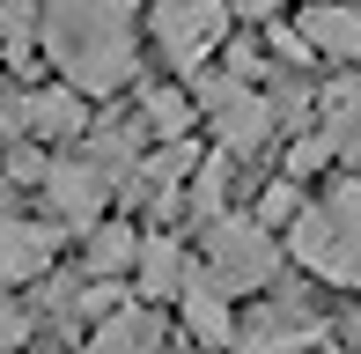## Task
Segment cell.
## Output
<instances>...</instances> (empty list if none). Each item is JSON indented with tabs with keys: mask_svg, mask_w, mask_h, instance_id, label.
Instances as JSON below:
<instances>
[{
	"mask_svg": "<svg viewBox=\"0 0 361 354\" xmlns=\"http://www.w3.org/2000/svg\"><path fill=\"white\" fill-rule=\"evenodd\" d=\"M37 37L74 96H118L140 74V8L133 0H37Z\"/></svg>",
	"mask_w": 361,
	"mask_h": 354,
	"instance_id": "6da1fadb",
	"label": "cell"
},
{
	"mask_svg": "<svg viewBox=\"0 0 361 354\" xmlns=\"http://www.w3.org/2000/svg\"><path fill=\"white\" fill-rule=\"evenodd\" d=\"M288 251L317 281L361 295V177H339L324 200H302V214L288 221Z\"/></svg>",
	"mask_w": 361,
	"mask_h": 354,
	"instance_id": "7a4b0ae2",
	"label": "cell"
},
{
	"mask_svg": "<svg viewBox=\"0 0 361 354\" xmlns=\"http://www.w3.org/2000/svg\"><path fill=\"white\" fill-rule=\"evenodd\" d=\"M192 104L214 118V140H221V155L236 163V155H258L273 133H281V111H273V96L266 89H251V82H236V74H192Z\"/></svg>",
	"mask_w": 361,
	"mask_h": 354,
	"instance_id": "3957f363",
	"label": "cell"
},
{
	"mask_svg": "<svg viewBox=\"0 0 361 354\" xmlns=\"http://www.w3.org/2000/svg\"><path fill=\"white\" fill-rule=\"evenodd\" d=\"M200 273L221 288L228 303H236V295H258V288L281 273V244H273L251 214H221V221H207V266Z\"/></svg>",
	"mask_w": 361,
	"mask_h": 354,
	"instance_id": "277c9868",
	"label": "cell"
},
{
	"mask_svg": "<svg viewBox=\"0 0 361 354\" xmlns=\"http://www.w3.org/2000/svg\"><path fill=\"white\" fill-rule=\"evenodd\" d=\"M228 0H155V15H147V30H155L162 59H170L177 74H207V59L228 44Z\"/></svg>",
	"mask_w": 361,
	"mask_h": 354,
	"instance_id": "5b68a950",
	"label": "cell"
},
{
	"mask_svg": "<svg viewBox=\"0 0 361 354\" xmlns=\"http://www.w3.org/2000/svg\"><path fill=\"white\" fill-rule=\"evenodd\" d=\"M37 192H44V207H52V221H67V229H96L118 185H111L89 155H52V170H44Z\"/></svg>",
	"mask_w": 361,
	"mask_h": 354,
	"instance_id": "8992f818",
	"label": "cell"
},
{
	"mask_svg": "<svg viewBox=\"0 0 361 354\" xmlns=\"http://www.w3.org/2000/svg\"><path fill=\"white\" fill-rule=\"evenodd\" d=\"M317 340H324L317 317H310L302 303L273 295V303H258L251 325H236V347H228V354H310Z\"/></svg>",
	"mask_w": 361,
	"mask_h": 354,
	"instance_id": "52a82bcc",
	"label": "cell"
},
{
	"mask_svg": "<svg viewBox=\"0 0 361 354\" xmlns=\"http://www.w3.org/2000/svg\"><path fill=\"white\" fill-rule=\"evenodd\" d=\"M52 259H59V229L52 221H30V214H8V207H0V288L52 273Z\"/></svg>",
	"mask_w": 361,
	"mask_h": 354,
	"instance_id": "ba28073f",
	"label": "cell"
},
{
	"mask_svg": "<svg viewBox=\"0 0 361 354\" xmlns=\"http://www.w3.org/2000/svg\"><path fill=\"white\" fill-rule=\"evenodd\" d=\"M302 44L317 59H339V67H354L361 59V8L354 0H302Z\"/></svg>",
	"mask_w": 361,
	"mask_h": 354,
	"instance_id": "9c48e42d",
	"label": "cell"
},
{
	"mask_svg": "<svg viewBox=\"0 0 361 354\" xmlns=\"http://www.w3.org/2000/svg\"><path fill=\"white\" fill-rule=\"evenodd\" d=\"M177 310H185V332H192L200 347H214V354H228V347H236V310H228V295H221L214 281H207L200 266H185Z\"/></svg>",
	"mask_w": 361,
	"mask_h": 354,
	"instance_id": "30bf717a",
	"label": "cell"
},
{
	"mask_svg": "<svg viewBox=\"0 0 361 354\" xmlns=\"http://www.w3.org/2000/svg\"><path fill=\"white\" fill-rule=\"evenodd\" d=\"M89 133V111L81 96L59 82V89H23V140H81Z\"/></svg>",
	"mask_w": 361,
	"mask_h": 354,
	"instance_id": "8fae6325",
	"label": "cell"
},
{
	"mask_svg": "<svg viewBox=\"0 0 361 354\" xmlns=\"http://www.w3.org/2000/svg\"><path fill=\"white\" fill-rule=\"evenodd\" d=\"M89 354H162V317L147 303H126L104 325H89Z\"/></svg>",
	"mask_w": 361,
	"mask_h": 354,
	"instance_id": "7c38bea8",
	"label": "cell"
},
{
	"mask_svg": "<svg viewBox=\"0 0 361 354\" xmlns=\"http://www.w3.org/2000/svg\"><path fill=\"white\" fill-rule=\"evenodd\" d=\"M317 111H324L317 133L332 140V163H347L361 177V82H332V89L317 96Z\"/></svg>",
	"mask_w": 361,
	"mask_h": 354,
	"instance_id": "4fadbf2b",
	"label": "cell"
},
{
	"mask_svg": "<svg viewBox=\"0 0 361 354\" xmlns=\"http://www.w3.org/2000/svg\"><path fill=\"white\" fill-rule=\"evenodd\" d=\"M185 244L177 236H140V259H133V281H140V295L147 303H162V295H177L185 288Z\"/></svg>",
	"mask_w": 361,
	"mask_h": 354,
	"instance_id": "5bb4252c",
	"label": "cell"
},
{
	"mask_svg": "<svg viewBox=\"0 0 361 354\" xmlns=\"http://www.w3.org/2000/svg\"><path fill=\"white\" fill-rule=\"evenodd\" d=\"M133 259H140V229H126V221L89 229V281H118V273H133Z\"/></svg>",
	"mask_w": 361,
	"mask_h": 354,
	"instance_id": "9a60e30c",
	"label": "cell"
},
{
	"mask_svg": "<svg viewBox=\"0 0 361 354\" xmlns=\"http://www.w3.org/2000/svg\"><path fill=\"white\" fill-rule=\"evenodd\" d=\"M192 118H200L192 89H140V126H147L155 140H185Z\"/></svg>",
	"mask_w": 361,
	"mask_h": 354,
	"instance_id": "2e32d148",
	"label": "cell"
},
{
	"mask_svg": "<svg viewBox=\"0 0 361 354\" xmlns=\"http://www.w3.org/2000/svg\"><path fill=\"white\" fill-rule=\"evenodd\" d=\"M185 207L200 221H221L228 214V155L214 148V155H200V170H192V185H185Z\"/></svg>",
	"mask_w": 361,
	"mask_h": 354,
	"instance_id": "e0dca14e",
	"label": "cell"
},
{
	"mask_svg": "<svg viewBox=\"0 0 361 354\" xmlns=\"http://www.w3.org/2000/svg\"><path fill=\"white\" fill-rule=\"evenodd\" d=\"M295 214H302V185H288V177H273V185H266V200H258V214H251V221H258V229L273 236V229H288Z\"/></svg>",
	"mask_w": 361,
	"mask_h": 354,
	"instance_id": "ac0fdd59",
	"label": "cell"
},
{
	"mask_svg": "<svg viewBox=\"0 0 361 354\" xmlns=\"http://www.w3.org/2000/svg\"><path fill=\"white\" fill-rule=\"evenodd\" d=\"M324 163H332V140H324V133H302V140H295V148H288V185H302V177L310 170H324Z\"/></svg>",
	"mask_w": 361,
	"mask_h": 354,
	"instance_id": "d6986e66",
	"label": "cell"
},
{
	"mask_svg": "<svg viewBox=\"0 0 361 354\" xmlns=\"http://www.w3.org/2000/svg\"><path fill=\"white\" fill-rule=\"evenodd\" d=\"M37 37V0H0V44H30Z\"/></svg>",
	"mask_w": 361,
	"mask_h": 354,
	"instance_id": "ffe728a7",
	"label": "cell"
},
{
	"mask_svg": "<svg viewBox=\"0 0 361 354\" xmlns=\"http://www.w3.org/2000/svg\"><path fill=\"white\" fill-rule=\"evenodd\" d=\"M266 44H273V59H281V67H295V74L317 67V52L302 44V30H281V23H273V30H266Z\"/></svg>",
	"mask_w": 361,
	"mask_h": 354,
	"instance_id": "44dd1931",
	"label": "cell"
},
{
	"mask_svg": "<svg viewBox=\"0 0 361 354\" xmlns=\"http://www.w3.org/2000/svg\"><path fill=\"white\" fill-rule=\"evenodd\" d=\"M23 340H30V310L0 295V354H23Z\"/></svg>",
	"mask_w": 361,
	"mask_h": 354,
	"instance_id": "7402d4cb",
	"label": "cell"
},
{
	"mask_svg": "<svg viewBox=\"0 0 361 354\" xmlns=\"http://www.w3.org/2000/svg\"><path fill=\"white\" fill-rule=\"evenodd\" d=\"M15 140H23V89L0 82V148H15Z\"/></svg>",
	"mask_w": 361,
	"mask_h": 354,
	"instance_id": "603a6c76",
	"label": "cell"
},
{
	"mask_svg": "<svg viewBox=\"0 0 361 354\" xmlns=\"http://www.w3.org/2000/svg\"><path fill=\"white\" fill-rule=\"evenodd\" d=\"M228 8H236V15H251V23H273L288 0H228Z\"/></svg>",
	"mask_w": 361,
	"mask_h": 354,
	"instance_id": "cb8c5ba5",
	"label": "cell"
},
{
	"mask_svg": "<svg viewBox=\"0 0 361 354\" xmlns=\"http://www.w3.org/2000/svg\"><path fill=\"white\" fill-rule=\"evenodd\" d=\"M354 8H361V0H354Z\"/></svg>",
	"mask_w": 361,
	"mask_h": 354,
	"instance_id": "d4e9b609",
	"label": "cell"
}]
</instances>
